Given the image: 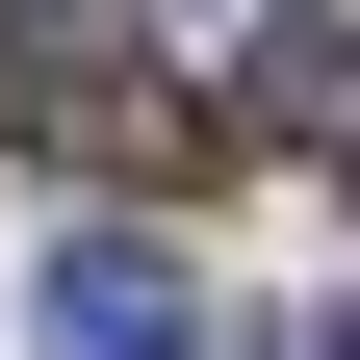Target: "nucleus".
I'll return each mask as SVG.
<instances>
[{
	"label": "nucleus",
	"mask_w": 360,
	"mask_h": 360,
	"mask_svg": "<svg viewBox=\"0 0 360 360\" xmlns=\"http://www.w3.org/2000/svg\"><path fill=\"white\" fill-rule=\"evenodd\" d=\"M26 129H52L77 180H206V103H180V77H129V52H77V26L26 52Z\"/></svg>",
	"instance_id": "f257e3e1"
},
{
	"label": "nucleus",
	"mask_w": 360,
	"mask_h": 360,
	"mask_svg": "<svg viewBox=\"0 0 360 360\" xmlns=\"http://www.w3.org/2000/svg\"><path fill=\"white\" fill-rule=\"evenodd\" d=\"M52 360H206V283L155 232H52Z\"/></svg>",
	"instance_id": "f03ea898"
},
{
	"label": "nucleus",
	"mask_w": 360,
	"mask_h": 360,
	"mask_svg": "<svg viewBox=\"0 0 360 360\" xmlns=\"http://www.w3.org/2000/svg\"><path fill=\"white\" fill-rule=\"evenodd\" d=\"M257 129L360 206V26H309V0H283V26H257Z\"/></svg>",
	"instance_id": "7ed1b4c3"
},
{
	"label": "nucleus",
	"mask_w": 360,
	"mask_h": 360,
	"mask_svg": "<svg viewBox=\"0 0 360 360\" xmlns=\"http://www.w3.org/2000/svg\"><path fill=\"white\" fill-rule=\"evenodd\" d=\"M283 360H360V309H309V335H283Z\"/></svg>",
	"instance_id": "20e7f679"
}]
</instances>
